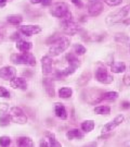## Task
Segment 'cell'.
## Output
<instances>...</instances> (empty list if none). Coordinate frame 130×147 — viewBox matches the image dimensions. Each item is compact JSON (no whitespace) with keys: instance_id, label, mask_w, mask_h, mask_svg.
I'll return each mask as SVG.
<instances>
[{"instance_id":"cell-19","label":"cell","mask_w":130,"mask_h":147,"mask_svg":"<svg viewBox=\"0 0 130 147\" xmlns=\"http://www.w3.org/2000/svg\"><path fill=\"white\" fill-rule=\"evenodd\" d=\"M66 60L68 62V65H71V67H73L75 69L79 68L81 65V61L78 59L77 55H75L73 53H69L66 55Z\"/></svg>"},{"instance_id":"cell-3","label":"cell","mask_w":130,"mask_h":147,"mask_svg":"<svg viewBox=\"0 0 130 147\" xmlns=\"http://www.w3.org/2000/svg\"><path fill=\"white\" fill-rule=\"evenodd\" d=\"M71 45V42L67 37H61L57 42L52 44L49 49V56L50 57H57L61 53H63Z\"/></svg>"},{"instance_id":"cell-18","label":"cell","mask_w":130,"mask_h":147,"mask_svg":"<svg viewBox=\"0 0 130 147\" xmlns=\"http://www.w3.org/2000/svg\"><path fill=\"white\" fill-rule=\"evenodd\" d=\"M15 47L20 53H28V51H31V49L33 48V45H31V42L20 39V40L16 42Z\"/></svg>"},{"instance_id":"cell-16","label":"cell","mask_w":130,"mask_h":147,"mask_svg":"<svg viewBox=\"0 0 130 147\" xmlns=\"http://www.w3.org/2000/svg\"><path fill=\"white\" fill-rule=\"evenodd\" d=\"M54 113H55V116H57L59 119H61V120H66L68 117L65 106L63 105V104H60V102H57V104L54 105Z\"/></svg>"},{"instance_id":"cell-28","label":"cell","mask_w":130,"mask_h":147,"mask_svg":"<svg viewBox=\"0 0 130 147\" xmlns=\"http://www.w3.org/2000/svg\"><path fill=\"white\" fill-rule=\"evenodd\" d=\"M118 98V93L114 92V90H111V92H104L102 95V101H113Z\"/></svg>"},{"instance_id":"cell-25","label":"cell","mask_w":130,"mask_h":147,"mask_svg":"<svg viewBox=\"0 0 130 147\" xmlns=\"http://www.w3.org/2000/svg\"><path fill=\"white\" fill-rule=\"evenodd\" d=\"M91 72L90 71H86V72H83L80 76H79V79L77 80V84L79 86H86L87 83H88L89 81L91 80Z\"/></svg>"},{"instance_id":"cell-40","label":"cell","mask_w":130,"mask_h":147,"mask_svg":"<svg viewBox=\"0 0 130 147\" xmlns=\"http://www.w3.org/2000/svg\"><path fill=\"white\" fill-rule=\"evenodd\" d=\"M11 38L13 39V40H20L21 39V35H20V32H15V33H13V35L11 36Z\"/></svg>"},{"instance_id":"cell-12","label":"cell","mask_w":130,"mask_h":147,"mask_svg":"<svg viewBox=\"0 0 130 147\" xmlns=\"http://www.w3.org/2000/svg\"><path fill=\"white\" fill-rule=\"evenodd\" d=\"M62 27L64 33H66L67 35H75L78 32H80V26L74 21L64 22L62 23Z\"/></svg>"},{"instance_id":"cell-20","label":"cell","mask_w":130,"mask_h":147,"mask_svg":"<svg viewBox=\"0 0 130 147\" xmlns=\"http://www.w3.org/2000/svg\"><path fill=\"white\" fill-rule=\"evenodd\" d=\"M17 147H34V142L28 136H19L16 140Z\"/></svg>"},{"instance_id":"cell-24","label":"cell","mask_w":130,"mask_h":147,"mask_svg":"<svg viewBox=\"0 0 130 147\" xmlns=\"http://www.w3.org/2000/svg\"><path fill=\"white\" fill-rule=\"evenodd\" d=\"M46 136H47L49 147H62V144L57 140L55 135L51 132H46Z\"/></svg>"},{"instance_id":"cell-37","label":"cell","mask_w":130,"mask_h":147,"mask_svg":"<svg viewBox=\"0 0 130 147\" xmlns=\"http://www.w3.org/2000/svg\"><path fill=\"white\" fill-rule=\"evenodd\" d=\"M10 110V107L7 102H0V113H7Z\"/></svg>"},{"instance_id":"cell-8","label":"cell","mask_w":130,"mask_h":147,"mask_svg":"<svg viewBox=\"0 0 130 147\" xmlns=\"http://www.w3.org/2000/svg\"><path fill=\"white\" fill-rule=\"evenodd\" d=\"M124 120H125V117L123 116V115H118L117 117H115L113 120L107 122V123L103 126L102 133H103V134H107V133L113 132L117 126H119L120 124L124 122Z\"/></svg>"},{"instance_id":"cell-7","label":"cell","mask_w":130,"mask_h":147,"mask_svg":"<svg viewBox=\"0 0 130 147\" xmlns=\"http://www.w3.org/2000/svg\"><path fill=\"white\" fill-rule=\"evenodd\" d=\"M95 80L101 84H111L113 83L114 78L107 72L105 68H99L95 71Z\"/></svg>"},{"instance_id":"cell-11","label":"cell","mask_w":130,"mask_h":147,"mask_svg":"<svg viewBox=\"0 0 130 147\" xmlns=\"http://www.w3.org/2000/svg\"><path fill=\"white\" fill-rule=\"evenodd\" d=\"M40 32H41V27L39 25H21L20 26V33L28 37L37 35Z\"/></svg>"},{"instance_id":"cell-6","label":"cell","mask_w":130,"mask_h":147,"mask_svg":"<svg viewBox=\"0 0 130 147\" xmlns=\"http://www.w3.org/2000/svg\"><path fill=\"white\" fill-rule=\"evenodd\" d=\"M103 90L101 89H88L85 92V94L87 95L86 96V101L89 102L90 105H98L102 101V95H103Z\"/></svg>"},{"instance_id":"cell-47","label":"cell","mask_w":130,"mask_h":147,"mask_svg":"<svg viewBox=\"0 0 130 147\" xmlns=\"http://www.w3.org/2000/svg\"><path fill=\"white\" fill-rule=\"evenodd\" d=\"M3 37H5V34H3L2 32H0V40H2V39H3Z\"/></svg>"},{"instance_id":"cell-43","label":"cell","mask_w":130,"mask_h":147,"mask_svg":"<svg viewBox=\"0 0 130 147\" xmlns=\"http://www.w3.org/2000/svg\"><path fill=\"white\" fill-rule=\"evenodd\" d=\"M41 5L43 7H49V5H52V0H42Z\"/></svg>"},{"instance_id":"cell-38","label":"cell","mask_w":130,"mask_h":147,"mask_svg":"<svg viewBox=\"0 0 130 147\" xmlns=\"http://www.w3.org/2000/svg\"><path fill=\"white\" fill-rule=\"evenodd\" d=\"M123 82L126 86H130V73H126L123 78Z\"/></svg>"},{"instance_id":"cell-31","label":"cell","mask_w":130,"mask_h":147,"mask_svg":"<svg viewBox=\"0 0 130 147\" xmlns=\"http://www.w3.org/2000/svg\"><path fill=\"white\" fill-rule=\"evenodd\" d=\"M11 123V118L9 113L0 115V126H8Z\"/></svg>"},{"instance_id":"cell-42","label":"cell","mask_w":130,"mask_h":147,"mask_svg":"<svg viewBox=\"0 0 130 147\" xmlns=\"http://www.w3.org/2000/svg\"><path fill=\"white\" fill-rule=\"evenodd\" d=\"M121 108L123 109H130V101H123L121 102Z\"/></svg>"},{"instance_id":"cell-30","label":"cell","mask_w":130,"mask_h":147,"mask_svg":"<svg viewBox=\"0 0 130 147\" xmlns=\"http://www.w3.org/2000/svg\"><path fill=\"white\" fill-rule=\"evenodd\" d=\"M115 40L119 44H127V42H130V37L128 35H126L124 33H117L115 34Z\"/></svg>"},{"instance_id":"cell-26","label":"cell","mask_w":130,"mask_h":147,"mask_svg":"<svg viewBox=\"0 0 130 147\" xmlns=\"http://www.w3.org/2000/svg\"><path fill=\"white\" fill-rule=\"evenodd\" d=\"M80 127H81V131L89 133V132H92L94 130L95 123H94L93 120H86L80 124Z\"/></svg>"},{"instance_id":"cell-39","label":"cell","mask_w":130,"mask_h":147,"mask_svg":"<svg viewBox=\"0 0 130 147\" xmlns=\"http://www.w3.org/2000/svg\"><path fill=\"white\" fill-rule=\"evenodd\" d=\"M71 1L73 2V5H75V7H77L78 9H80V8L83 7V3L81 0H71Z\"/></svg>"},{"instance_id":"cell-45","label":"cell","mask_w":130,"mask_h":147,"mask_svg":"<svg viewBox=\"0 0 130 147\" xmlns=\"http://www.w3.org/2000/svg\"><path fill=\"white\" fill-rule=\"evenodd\" d=\"M42 0H31V3L33 5H38V3H41Z\"/></svg>"},{"instance_id":"cell-13","label":"cell","mask_w":130,"mask_h":147,"mask_svg":"<svg viewBox=\"0 0 130 147\" xmlns=\"http://www.w3.org/2000/svg\"><path fill=\"white\" fill-rule=\"evenodd\" d=\"M52 64H53V61H52V58L49 55L41 58V69L42 73L45 74V75H49V74H51L53 72Z\"/></svg>"},{"instance_id":"cell-5","label":"cell","mask_w":130,"mask_h":147,"mask_svg":"<svg viewBox=\"0 0 130 147\" xmlns=\"http://www.w3.org/2000/svg\"><path fill=\"white\" fill-rule=\"evenodd\" d=\"M49 12H50L51 16H53L54 18H57V19L61 20L67 12H69V7H68V5L65 3V2H57V3H54V5L50 8Z\"/></svg>"},{"instance_id":"cell-41","label":"cell","mask_w":130,"mask_h":147,"mask_svg":"<svg viewBox=\"0 0 130 147\" xmlns=\"http://www.w3.org/2000/svg\"><path fill=\"white\" fill-rule=\"evenodd\" d=\"M39 147H49L48 140H41L40 143H39Z\"/></svg>"},{"instance_id":"cell-29","label":"cell","mask_w":130,"mask_h":147,"mask_svg":"<svg viewBox=\"0 0 130 147\" xmlns=\"http://www.w3.org/2000/svg\"><path fill=\"white\" fill-rule=\"evenodd\" d=\"M7 21L9 22L12 25H20L22 22H23V16L20 14H13V16H8Z\"/></svg>"},{"instance_id":"cell-10","label":"cell","mask_w":130,"mask_h":147,"mask_svg":"<svg viewBox=\"0 0 130 147\" xmlns=\"http://www.w3.org/2000/svg\"><path fill=\"white\" fill-rule=\"evenodd\" d=\"M16 76V70L12 65H5L2 68H0V79L9 81L13 80Z\"/></svg>"},{"instance_id":"cell-17","label":"cell","mask_w":130,"mask_h":147,"mask_svg":"<svg viewBox=\"0 0 130 147\" xmlns=\"http://www.w3.org/2000/svg\"><path fill=\"white\" fill-rule=\"evenodd\" d=\"M75 71H76V69L73 68V67H71V65H68L67 68L63 69L61 71H57V72L54 73V79L64 80L66 76H69V75H72L73 73H75Z\"/></svg>"},{"instance_id":"cell-23","label":"cell","mask_w":130,"mask_h":147,"mask_svg":"<svg viewBox=\"0 0 130 147\" xmlns=\"http://www.w3.org/2000/svg\"><path fill=\"white\" fill-rule=\"evenodd\" d=\"M111 71L115 74L124 73L126 71V64L124 62H113L111 64Z\"/></svg>"},{"instance_id":"cell-14","label":"cell","mask_w":130,"mask_h":147,"mask_svg":"<svg viewBox=\"0 0 130 147\" xmlns=\"http://www.w3.org/2000/svg\"><path fill=\"white\" fill-rule=\"evenodd\" d=\"M10 86L14 89L26 90L28 84H27V81L24 78H17V76H15L14 79L10 81Z\"/></svg>"},{"instance_id":"cell-36","label":"cell","mask_w":130,"mask_h":147,"mask_svg":"<svg viewBox=\"0 0 130 147\" xmlns=\"http://www.w3.org/2000/svg\"><path fill=\"white\" fill-rule=\"evenodd\" d=\"M10 92L5 86H0V98H10Z\"/></svg>"},{"instance_id":"cell-1","label":"cell","mask_w":130,"mask_h":147,"mask_svg":"<svg viewBox=\"0 0 130 147\" xmlns=\"http://www.w3.org/2000/svg\"><path fill=\"white\" fill-rule=\"evenodd\" d=\"M11 61L15 64H23L28 67H35L36 65V58L31 53H12L11 55Z\"/></svg>"},{"instance_id":"cell-4","label":"cell","mask_w":130,"mask_h":147,"mask_svg":"<svg viewBox=\"0 0 130 147\" xmlns=\"http://www.w3.org/2000/svg\"><path fill=\"white\" fill-rule=\"evenodd\" d=\"M9 115H10L11 121L17 123V124H25L27 122V116L25 115V112L23 111L21 107H12L9 110Z\"/></svg>"},{"instance_id":"cell-34","label":"cell","mask_w":130,"mask_h":147,"mask_svg":"<svg viewBox=\"0 0 130 147\" xmlns=\"http://www.w3.org/2000/svg\"><path fill=\"white\" fill-rule=\"evenodd\" d=\"M61 35L60 34H54V35H52V36L48 37L47 40H46V44H47L48 46H51L52 44H54L55 42H57L60 38H61Z\"/></svg>"},{"instance_id":"cell-9","label":"cell","mask_w":130,"mask_h":147,"mask_svg":"<svg viewBox=\"0 0 130 147\" xmlns=\"http://www.w3.org/2000/svg\"><path fill=\"white\" fill-rule=\"evenodd\" d=\"M89 16H98L103 11V5L100 0H89V3L87 5Z\"/></svg>"},{"instance_id":"cell-15","label":"cell","mask_w":130,"mask_h":147,"mask_svg":"<svg viewBox=\"0 0 130 147\" xmlns=\"http://www.w3.org/2000/svg\"><path fill=\"white\" fill-rule=\"evenodd\" d=\"M42 84L45 87V90L48 94L49 97H54L55 96V88H54V83L51 79L46 78V79L42 80Z\"/></svg>"},{"instance_id":"cell-35","label":"cell","mask_w":130,"mask_h":147,"mask_svg":"<svg viewBox=\"0 0 130 147\" xmlns=\"http://www.w3.org/2000/svg\"><path fill=\"white\" fill-rule=\"evenodd\" d=\"M101 1H103L104 3H106L109 7H117V5H121V2H123V0H101Z\"/></svg>"},{"instance_id":"cell-21","label":"cell","mask_w":130,"mask_h":147,"mask_svg":"<svg viewBox=\"0 0 130 147\" xmlns=\"http://www.w3.org/2000/svg\"><path fill=\"white\" fill-rule=\"evenodd\" d=\"M66 137L69 141H74V140H81L83 138V131L78 130V129H71L69 131L66 132Z\"/></svg>"},{"instance_id":"cell-27","label":"cell","mask_w":130,"mask_h":147,"mask_svg":"<svg viewBox=\"0 0 130 147\" xmlns=\"http://www.w3.org/2000/svg\"><path fill=\"white\" fill-rule=\"evenodd\" d=\"M94 112L97 115H100V116H107L111 113V107L107 105H101V106H97L94 108Z\"/></svg>"},{"instance_id":"cell-32","label":"cell","mask_w":130,"mask_h":147,"mask_svg":"<svg viewBox=\"0 0 130 147\" xmlns=\"http://www.w3.org/2000/svg\"><path fill=\"white\" fill-rule=\"evenodd\" d=\"M87 53V49L85 46L80 45V44H75L74 45V53L77 55V56H83Z\"/></svg>"},{"instance_id":"cell-46","label":"cell","mask_w":130,"mask_h":147,"mask_svg":"<svg viewBox=\"0 0 130 147\" xmlns=\"http://www.w3.org/2000/svg\"><path fill=\"white\" fill-rule=\"evenodd\" d=\"M8 2V0H0V7H5Z\"/></svg>"},{"instance_id":"cell-44","label":"cell","mask_w":130,"mask_h":147,"mask_svg":"<svg viewBox=\"0 0 130 147\" xmlns=\"http://www.w3.org/2000/svg\"><path fill=\"white\" fill-rule=\"evenodd\" d=\"M83 147H97V143L92 142V143H90V144H87V145H85Z\"/></svg>"},{"instance_id":"cell-2","label":"cell","mask_w":130,"mask_h":147,"mask_svg":"<svg viewBox=\"0 0 130 147\" xmlns=\"http://www.w3.org/2000/svg\"><path fill=\"white\" fill-rule=\"evenodd\" d=\"M130 14V3L127 5H124L121 9H118L117 11H114L109 13L106 18L107 24H115V23H121L127 16Z\"/></svg>"},{"instance_id":"cell-22","label":"cell","mask_w":130,"mask_h":147,"mask_svg":"<svg viewBox=\"0 0 130 147\" xmlns=\"http://www.w3.org/2000/svg\"><path fill=\"white\" fill-rule=\"evenodd\" d=\"M57 95H59V97L62 98V99H68V98H71V97L73 96V89L71 88V87L64 86V87H61V88L59 89Z\"/></svg>"},{"instance_id":"cell-33","label":"cell","mask_w":130,"mask_h":147,"mask_svg":"<svg viewBox=\"0 0 130 147\" xmlns=\"http://www.w3.org/2000/svg\"><path fill=\"white\" fill-rule=\"evenodd\" d=\"M11 138L9 136H0V147H9L11 145Z\"/></svg>"}]
</instances>
